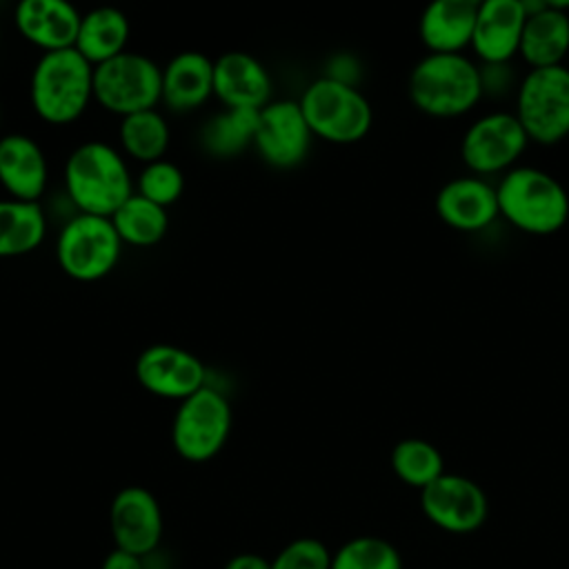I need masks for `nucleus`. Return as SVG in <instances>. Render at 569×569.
<instances>
[{
    "label": "nucleus",
    "instance_id": "f257e3e1",
    "mask_svg": "<svg viewBox=\"0 0 569 569\" xmlns=\"http://www.w3.org/2000/svg\"><path fill=\"white\" fill-rule=\"evenodd\" d=\"M498 213L531 236H551L569 220V193L538 167H513L496 184Z\"/></svg>",
    "mask_w": 569,
    "mask_h": 569
},
{
    "label": "nucleus",
    "instance_id": "f03ea898",
    "mask_svg": "<svg viewBox=\"0 0 569 569\" xmlns=\"http://www.w3.org/2000/svg\"><path fill=\"white\" fill-rule=\"evenodd\" d=\"M409 100L431 118H458L482 98L480 67L465 53H427L409 73Z\"/></svg>",
    "mask_w": 569,
    "mask_h": 569
},
{
    "label": "nucleus",
    "instance_id": "7ed1b4c3",
    "mask_svg": "<svg viewBox=\"0 0 569 569\" xmlns=\"http://www.w3.org/2000/svg\"><path fill=\"white\" fill-rule=\"evenodd\" d=\"M64 184L82 213L102 218H111L133 196L124 160L104 142H84L69 156Z\"/></svg>",
    "mask_w": 569,
    "mask_h": 569
},
{
    "label": "nucleus",
    "instance_id": "20e7f679",
    "mask_svg": "<svg viewBox=\"0 0 569 569\" xmlns=\"http://www.w3.org/2000/svg\"><path fill=\"white\" fill-rule=\"evenodd\" d=\"M93 96V64L73 47L44 53L31 76V104L51 124L76 120Z\"/></svg>",
    "mask_w": 569,
    "mask_h": 569
},
{
    "label": "nucleus",
    "instance_id": "39448f33",
    "mask_svg": "<svg viewBox=\"0 0 569 569\" xmlns=\"http://www.w3.org/2000/svg\"><path fill=\"white\" fill-rule=\"evenodd\" d=\"M300 109L313 136L338 144L358 142L373 122L369 100L356 87L327 76L305 89Z\"/></svg>",
    "mask_w": 569,
    "mask_h": 569
},
{
    "label": "nucleus",
    "instance_id": "423d86ee",
    "mask_svg": "<svg viewBox=\"0 0 569 569\" xmlns=\"http://www.w3.org/2000/svg\"><path fill=\"white\" fill-rule=\"evenodd\" d=\"M516 118L529 140L549 147L569 136V67L529 69L516 89Z\"/></svg>",
    "mask_w": 569,
    "mask_h": 569
},
{
    "label": "nucleus",
    "instance_id": "0eeeda50",
    "mask_svg": "<svg viewBox=\"0 0 569 569\" xmlns=\"http://www.w3.org/2000/svg\"><path fill=\"white\" fill-rule=\"evenodd\" d=\"M93 96L107 111L122 118L149 111L162 98V71L151 58L122 51L93 67Z\"/></svg>",
    "mask_w": 569,
    "mask_h": 569
},
{
    "label": "nucleus",
    "instance_id": "6e6552de",
    "mask_svg": "<svg viewBox=\"0 0 569 569\" xmlns=\"http://www.w3.org/2000/svg\"><path fill=\"white\" fill-rule=\"evenodd\" d=\"M229 429L231 409L227 398L204 385L180 402L171 425V442L180 458L207 462L224 447Z\"/></svg>",
    "mask_w": 569,
    "mask_h": 569
},
{
    "label": "nucleus",
    "instance_id": "1a4fd4ad",
    "mask_svg": "<svg viewBox=\"0 0 569 569\" xmlns=\"http://www.w3.org/2000/svg\"><path fill=\"white\" fill-rule=\"evenodd\" d=\"M122 240L111 218L80 213L71 218L58 236V262L76 280H98L120 260Z\"/></svg>",
    "mask_w": 569,
    "mask_h": 569
},
{
    "label": "nucleus",
    "instance_id": "9d476101",
    "mask_svg": "<svg viewBox=\"0 0 569 569\" xmlns=\"http://www.w3.org/2000/svg\"><path fill=\"white\" fill-rule=\"evenodd\" d=\"M527 144L529 136L516 113L491 111L467 127L460 140V156L467 169L482 178L513 169Z\"/></svg>",
    "mask_w": 569,
    "mask_h": 569
},
{
    "label": "nucleus",
    "instance_id": "9b49d317",
    "mask_svg": "<svg viewBox=\"0 0 569 569\" xmlns=\"http://www.w3.org/2000/svg\"><path fill=\"white\" fill-rule=\"evenodd\" d=\"M420 509L433 527L465 536L485 525L489 516V500L476 480L445 471L420 491Z\"/></svg>",
    "mask_w": 569,
    "mask_h": 569
},
{
    "label": "nucleus",
    "instance_id": "f8f14e48",
    "mask_svg": "<svg viewBox=\"0 0 569 569\" xmlns=\"http://www.w3.org/2000/svg\"><path fill=\"white\" fill-rule=\"evenodd\" d=\"M162 509L144 487L120 489L109 507V529L116 549L151 556L162 540Z\"/></svg>",
    "mask_w": 569,
    "mask_h": 569
},
{
    "label": "nucleus",
    "instance_id": "ddd939ff",
    "mask_svg": "<svg viewBox=\"0 0 569 569\" xmlns=\"http://www.w3.org/2000/svg\"><path fill=\"white\" fill-rule=\"evenodd\" d=\"M311 138L300 102L276 100L260 109L253 144L271 167L291 169L300 164L309 153Z\"/></svg>",
    "mask_w": 569,
    "mask_h": 569
},
{
    "label": "nucleus",
    "instance_id": "4468645a",
    "mask_svg": "<svg viewBox=\"0 0 569 569\" xmlns=\"http://www.w3.org/2000/svg\"><path fill=\"white\" fill-rule=\"evenodd\" d=\"M204 365L187 349L151 345L136 360L138 382L153 396L187 400L204 387Z\"/></svg>",
    "mask_w": 569,
    "mask_h": 569
},
{
    "label": "nucleus",
    "instance_id": "2eb2a0df",
    "mask_svg": "<svg viewBox=\"0 0 569 569\" xmlns=\"http://www.w3.org/2000/svg\"><path fill=\"white\" fill-rule=\"evenodd\" d=\"M525 20L522 0L480 2L469 49L482 64H509L520 51Z\"/></svg>",
    "mask_w": 569,
    "mask_h": 569
},
{
    "label": "nucleus",
    "instance_id": "dca6fc26",
    "mask_svg": "<svg viewBox=\"0 0 569 569\" xmlns=\"http://www.w3.org/2000/svg\"><path fill=\"white\" fill-rule=\"evenodd\" d=\"M436 213L451 229L480 231L500 216L496 187L480 176L451 178L436 193Z\"/></svg>",
    "mask_w": 569,
    "mask_h": 569
},
{
    "label": "nucleus",
    "instance_id": "f3484780",
    "mask_svg": "<svg viewBox=\"0 0 569 569\" xmlns=\"http://www.w3.org/2000/svg\"><path fill=\"white\" fill-rule=\"evenodd\" d=\"M213 93L227 109H262L269 104L271 78L253 56L229 51L213 62Z\"/></svg>",
    "mask_w": 569,
    "mask_h": 569
},
{
    "label": "nucleus",
    "instance_id": "a211bd4d",
    "mask_svg": "<svg viewBox=\"0 0 569 569\" xmlns=\"http://www.w3.org/2000/svg\"><path fill=\"white\" fill-rule=\"evenodd\" d=\"M82 16L64 0H22L16 7V27L33 44L49 51L73 49Z\"/></svg>",
    "mask_w": 569,
    "mask_h": 569
},
{
    "label": "nucleus",
    "instance_id": "6ab92c4d",
    "mask_svg": "<svg viewBox=\"0 0 569 569\" xmlns=\"http://www.w3.org/2000/svg\"><path fill=\"white\" fill-rule=\"evenodd\" d=\"M476 0H436L418 22V36L429 53H462L471 47L476 16Z\"/></svg>",
    "mask_w": 569,
    "mask_h": 569
},
{
    "label": "nucleus",
    "instance_id": "aec40b11",
    "mask_svg": "<svg viewBox=\"0 0 569 569\" xmlns=\"http://www.w3.org/2000/svg\"><path fill=\"white\" fill-rule=\"evenodd\" d=\"M0 184L16 200L38 202L47 187V158L36 140L22 133L0 138Z\"/></svg>",
    "mask_w": 569,
    "mask_h": 569
},
{
    "label": "nucleus",
    "instance_id": "412c9836",
    "mask_svg": "<svg viewBox=\"0 0 569 569\" xmlns=\"http://www.w3.org/2000/svg\"><path fill=\"white\" fill-rule=\"evenodd\" d=\"M518 53L531 69L560 67L569 53V11L547 0L545 9L529 13Z\"/></svg>",
    "mask_w": 569,
    "mask_h": 569
},
{
    "label": "nucleus",
    "instance_id": "4be33fe9",
    "mask_svg": "<svg viewBox=\"0 0 569 569\" xmlns=\"http://www.w3.org/2000/svg\"><path fill=\"white\" fill-rule=\"evenodd\" d=\"M213 93V62L198 51H182L162 69V100L173 111H191Z\"/></svg>",
    "mask_w": 569,
    "mask_h": 569
},
{
    "label": "nucleus",
    "instance_id": "5701e85b",
    "mask_svg": "<svg viewBox=\"0 0 569 569\" xmlns=\"http://www.w3.org/2000/svg\"><path fill=\"white\" fill-rule=\"evenodd\" d=\"M127 36L129 22L124 13L113 7H100L82 16L76 49L98 67L124 51Z\"/></svg>",
    "mask_w": 569,
    "mask_h": 569
},
{
    "label": "nucleus",
    "instance_id": "b1692460",
    "mask_svg": "<svg viewBox=\"0 0 569 569\" xmlns=\"http://www.w3.org/2000/svg\"><path fill=\"white\" fill-rule=\"evenodd\" d=\"M47 220L38 202L0 200V258L33 251L44 238Z\"/></svg>",
    "mask_w": 569,
    "mask_h": 569
},
{
    "label": "nucleus",
    "instance_id": "393cba45",
    "mask_svg": "<svg viewBox=\"0 0 569 569\" xmlns=\"http://www.w3.org/2000/svg\"><path fill=\"white\" fill-rule=\"evenodd\" d=\"M111 222L122 242L136 247H151L164 238L169 218L164 207L153 204L151 200L133 193L113 216Z\"/></svg>",
    "mask_w": 569,
    "mask_h": 569
},
{
    "label": "nucleus",
    "instance_id": "a878e982",
    "mask_svg": "<svg viewBox=\"0 0 569 569\" xmlns=\"http://www.w3.org/2000/svg\"><path fill=\"white\" fill-rule=\"evenodd\" d=\"M391 469L400 482L422 491L445 473V458L429 440L405 438L391 449Z\"/></svg>",
    "mask_w": 569,
    "mask_h": 569
},
{
    "label": "nucleus",
    "instance_id": "bb28decb",
    "mask_svg": "<svg viewBox=\"0 0 569 569\" xmlns=\"http://www.w3.org/2000/svg\"><path fill=\"white\" fill-rule=\"evenodd\" d=\"M260 109H227L202 131L204 147L216 156H236L256 140Z\"/></svg>",
    "mask_w": 569,
    "mask_h": 569
},
{
    "label": "nucleus",
    "instance_id": "cd10ccee",
    "mask_svg": "<svg viewBox=\"0 0 569 569\" xmlns=\"http://www.w3.org/2000/svg\"><path fill=\"white\" fill-rule=\"evenodd\" d=\"M120 142L131 158L151 164L158 162L169 147V127L153 109L131 113L122 118Z\"/></svg>",
    "mask_w": 569,
    "mask_h": 569
},
{
    "label": "nucleus",
    "instance_id": "c85d7f7f",
    "mask_svg": "<svg viewBox=\"0 0 569 569\" xmlns=\"http://www.w3.org/2000/svg\"><path fill=\"white\" fill-rule=\"evenodd\" d=\"M331 569H402V556L380 536H356L331 553Z\"/></svg>",
    "mask_w": 569,
    "mask_h": 569
},
{
    "label": "nucleus",
    "instance_id": "c756f323",
    "mask_svg": "<svg viewBox=\"0 0 569 569\" xmlns=\"http://www.w3.org/2000/svg\"><path fill=\"white\" fill-rule=\"evenodd\" d=\"M184 189V178L169 160H158L144 167L138 178V193L158 207L173 204Z\"/></svg>",
    "mask_w": 569,
    "mask_h": 569
},
{
    "label": "nucleus",
    "instance_id": "7c9ffc66",
    "mask_svg": "<svg viewBox=\"0 0 569 569\" xmlns=\"http://www.w3.org/2000/svg\"><path fill=\"white\" fill-rule=\"evenodd\" d=\"M331 553L318 538H296L276 553L271 569H331Z\"/></svg>",
    "mask_w": 569,
    "mask_h": 569
},
{
    "label": "nucleus",
    "instance_id": "2f4dec72",
    "mask_svg": "<svg viewBox=\"0 0 569 569\" xmlns=\"http://www.w3.org/2000/svg\"><path fill=\"white\" fill-rule=\"evenodd\" d=\"M482 96H502L511 87V69L509 64H482L480 67Z\"/></svg>",
    "mask_w": 569,
    "mask_h": 569
},
{
    "label": "nucleus",
    "instance_id": "473e14b6",
    "mask_svg": "<svg viewBox=\"0 0 569 569\" xmlns=\"http://www.w3.org/2000/svg\"><path fill=\"white\" fill-rule=\"evenodd\" d=\"M100 569H147V565H144V558H140L136 553L113 549L104 556Z\"/></svg>",
    "mask_w": 569,
    "mask_h": 569
},
{
    "label": "nucleus",
    "instance_id": "72a5a7b5",
    "mask_svg": "<svg viewBox=\"0 0 569 569\" xmlns=\"http://www.w3.org/2000/svg\"><path fill=\"white\" fill-rule=\"evenodd\" d=\"M222 569H271V560H267L260 553L244 551V553H236L233 558H229Z\"/></svg>",
    "mask_w": 569,
    "mask_h": 569
}]
</instances>
